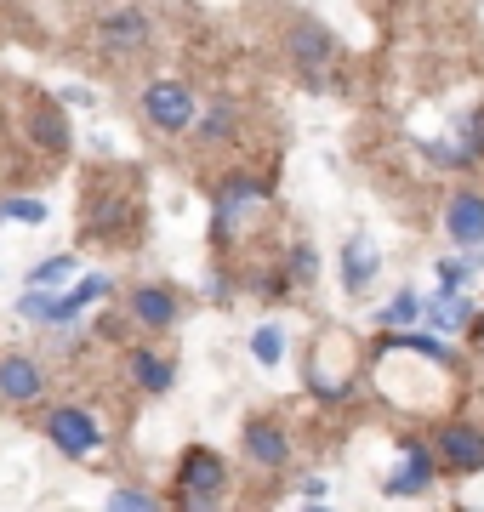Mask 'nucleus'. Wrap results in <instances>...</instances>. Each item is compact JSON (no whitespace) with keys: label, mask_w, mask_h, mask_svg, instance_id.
I'll list each match as a JSON object with an SVG mask.
<instances>
[{"label":"nucleus","mask_w":484,"mask_h":512,"mask_svg":"<svg viewBox=\"0 0 484 512\" xmlns=\"http://www.w3.org/2000/svg\"><path fill=\"white\" fill-rule=\"evenodd\" d=\"M456 370H462V353L450 348V342H439V336H388L382 353L371 359V376L382 387V399H393L399 410H416V416L439 410V399L422 393V382L445 387Z\"/></svg>","instance_id":"1"},{"label":"nucleus","mask_w":484,"mask_h":512,"mask_svg":"<svg viewBox=\"0 0 484 512\" xmlns=\"http://www.w3.org/2000/svg\"><path fill=\"white\" fill-rule=\"evenodd\" d=\"M302 382L319 404H342L359 387V348L348 325H325L308 348V365H302Z\"/></svg>","instance_id":"2"},{"label":"nucleus","mask_w":484,"mask_h":512,"mask_svg":"<svg viewBox=\"0 0 484 512\" xmlns=\"http://www.w3.org/2000/svg\"><path fill=\"white\" fill-rule=\"evenodd\" d=\"M262 205H268V183H262L257 171H228L223 183L211 188V245L217 251L240 245L257 228Z\"/></svg>","instance_id":"3"},{"label":"nucleus","mask_w":484,"mask_h":512,"mask_svg":"<svg viewBox=\"0 0 484 512\" xmlns=\"http://www.w3.org/2000/svg\"><path fill=\"white\" fill-rule=\"evenodd\" d=\"M223 484H228L223 456H217V450H205V444H194V450H183V461H177L171 507H177V512H217V495H223Z\"/></svg>","instance_id":"4"},{"label":"nucleus","mask_w":484,"mask_h":512,"mask_svg":"<svg viewBox=\"0 0 484 512\" xmlns=\"http://www.w3.org/2000/svg\"><path fill=\"white\" fill-rule=\"evenodd\" d=\"M92 40L109 57H137V52H149L154 23H149V12H143L137 0H114V6H103V12H97Z\"/></svg>","instance_id":"5"},{"label":"nucleus","mask_w":484,"mask_h":512,"mask_svg":"<svg viewBox=\"0 0 484 512\" xmlns=\"http://www.w3.org/2000/svg\"><path fill=\"white\" fill-rule=\"evenodd\" d=\"M137 109H143L149 131H160V137H177V131L194 126V92H188L183 80H166V74L137 92Z\"/></svg>","instance_id":"6"},{"label":"nucleus","mask_w":484,"mask_h":512,"mask_svg":"<svg viewBox=\"0 0 484 512\" xmlns=\"http://www.w3.org/2000/svg\"><path fill=\"white\" fill-rule=\"evenodd\" d=\"M40 427H46V439L63 456H97V444H103V427H97V416L86 404H52Z\"/></svg>","instance_id":"7"},{"label":"nucleus","mask_w":484,"mask_h":512,"mask_svg":"<svg viewBox=\"0 0 484 512\" xmlns=\"http://www.w3.org/2000/svg\"><path fill=\"white\" fill-rule=\"evenodd\" d=\"M439 478V456H433V439H399L393 444V467H388V495H422Z\"/></svg>","instance_id":"8"},{"label":"nucleus","mask_w":484,"mask_h":512,"mask_svg":"<svg viewBox=\"0 0 484 512\" xmlns=\"http://www.w3.org/2000/svg\"><path fill=\"white\" fill-rule=\"evenodd\" d=\"M433 456H439V467H450V473H484V427H473V421H439L433 427Z\"/></svg>","instance_id":"9"},{"label":"nucleus","mask_w":484,"mask_h":512,"mask_svg":"<svg viewBox=\"0 0 484 512\" xmlns=\"http://www.w3.org/2000/svg\"><path fill=\"white\" fill-rule=\"evenodd\" d=\"M382 274V245H376L371 228H354V234L342 239V291L348 296H365Z\"/></svg>","instance_id":"10"},{"label":"nucleus","mask_w":484,"mask_h":512,"mask_svg":"<svg viewBox=\"0 0 484 512\" xmlns=\"http://www.w3.org/2000/svg\"><path fill=\"white\" fill-rule=\"evenodd\" d=\"M0 399L18 404V410L46 399V365L35 353H0Z\"/></svg>","instance_id":"11"},{"label":"nucleus","mask_w":484,"mask_h":512,"mask_svg":"<svg viewBox=\"0 0 484 512\" xmlns=\"http://www.w3.org/2000/svg\"><path fill=\"white\" fill-rule=\"evenodd\" d=\"M240 444H245V461H251V467H262V473H280V467H291V439H285L280 421H268V416L245 421Z\"/></svg>","instance_id":"12"},{"label":"nucleus","mask_w":484,"mask_h":512,"mask_svg":"<svg viewBox=\"0 0 484 512\" xmlns=\"http://www.w3.org/2000/svg\"><path fill=\"white\" fill-rule=\"evenodd\" d=\"M445 234L462 245V251H479L484 245V194L479 188H456L445 200Z\"/></svg>","instance_id":"13"},{"label":"nucleus","mask_w":484,"mask_h":512,"mask_svg":"<svg viewBox=\"0 0 484 512\" xmlns=\"http://www.w3.org/2000/svg\"><path fill=\"white\" fill-rule=\"evenodd\" d=\"M126 313H131V325H143V330H171L183 308H177V291L171 285H137Z\"/></svg>","instance_id":"14"},{"label":"nucleus","mask_w":484,"mask_h":512,"mask_svg":"<svg viewBox=\"0 0 484 512\" xmlns=\"http://www.w3.org/2000/svg\"><path fill=\"white\" fill-rule=\"evenodd\" d=\"M291 57H297V69L319 86V80H325V69L336 63V40L325 35L319 23H297V29H291Z\"/></svg>","instance_id":"15"},{"label":"nucleus","mask_w":484,"mask_h":512,"mask_svg":"<svg viewBox=\"0 0 484 512\" xmlns=\"http://www.w3.org/2000/svg\"><path fill=\"white\" fill-rule=\"evenodd\" d=\"M126 376L143 393H154V399H166L171 387H177V365H171L166 353H154V348H131L126 353Z\"/></svg>","instance_id":"16"},{"label":"nucleus","mask_w":484,"mask_h":512,"mask_svg":"<svg viewBox=\"0 0 484 512\" xmlns=\"http://www.w3.org/2000/svg\"><path fill=\"white\" fill-rule=\"evenodd\" d=\"M109 291H114V279H109V274H86V279L75 285V291H63V296L52 302V319H46V325H52V330L80 325V313L92 308L97 296H109Z\"/></svg>","instance_id":"17"},{"label":"nucleus","mask_w":484,"mask_h":512,"mask_svg":"<svg viewBox=\"0 0 484 512\" xmlns=\"http://www.w3.org/2000/svg\"><path fill=\"white\" fill-rule=\"evenodd\" d=\"M422 319H428L439 336H456V330H462L467 319H479V313H473L467 291H433V296H422Z\"/></svg>","instance_id":"18"},{"label":"nucleus","mask_w":484,"mask_h":512,"mask_svg":"<svg viewBox=\"0 0 484 512\" xmlns=\"http://www.w3.org/2000/svg\"><path fill=\"white\" fill-rule=\"evenodd\" d=\"M29 137H35V148H46V154H63V148H69V114L57 109V103H46V97H35V103H29Z\"/></svg>","instance_id":"19"},{"label":"nucleus","mask_w":484,"mask_h":512,"mask_svg":"<svg viewBox=\"0 0 484 512\" xmlns=\"http://www.w3.org/2000/svg\"><path fill=\"white\" fill-rule=\"evenodd\" d=\"M75 274H80L75 251H57V256H40L35 268H29V285H35V291H63Z\"/></svg>","instance_id":"20"},{"label":"nucleus","mask_w":484,"mask_h":512,"mask_svg":"<svg viewBox=\"0 0 484 512\" xmlns=\"http://www.w3.org/2000/svg\"><path fill=\"white\" fill-rule=\"evenodd\" d=\"M194 131H200V143H228L234 137V97H217L205 120H194Z\"/></svg>","instance_id":"21"},{"label":"nucleus","mask_w":484,"mask_h":512,"mask_svg":"<svg viewBox=\"0 0 484 512\" xmlns=\"http://www.w3.org/2000/svg\"><path fill=\"white\" fill-rule=\"evenodd\" d=\"M376 319H382V330H410L416 319H422V296L416 291H393V302L376 313Z\"/></svg>","instance_id":"22"},{"label":"nucleus","mask_w":484,"mask_h":512,"mask_svg":"<svg viewBox=\"0 0 484 512\" xmlns=\"http://www.w3.org/2000/svg\"><path fill=\"white\" fill-rule=\"evenodd\" d=\"M251 359H257L262 370H274L285 359V330L280 325H257L251 330Z\"/></svg>","instance_id":"23"},{"label":"nucleus","mask_w":484,"mask_h":512,"mask_svg":"<svg viewBox=\"0 0 484 512\" xmlns=\"http://www.w3.org/2000/svg\"><path fill=\"white\" fill-rule=\"evenodd\" d=\"M0 222L40 228V222H46V200H35V194H12V200H0Z\"/></svg>","instance_id":"24"},{"label":"nucleus","mask_w":484,"mask_h":512,"mask_svg":"<svg viewBox=\"0 0 484 512\" xmlns=\"http://www.w3.org/2000/svg\"><path fill=\"white\" fill-rule=\"evenodd\" d=\"M52 302H57V291H35V285H23L18 319H29V325H46V319H52Z\"/></svg>","instance_id":"25"},{"label":"nucleus","mask_w":484,"mask_h":512,"mask_svg":"<svg viewBox=\"0 0 484 512\" xmlns=\"http://www.w3.org/2000/svg\"><path fill=\"white\" fill-rule=\"evenodd\" d=\"M285 274H291V285H302V291H308V285H314V274H319V251H314V245H297V251H291V262H285Z\"/></svg>","instance_id":"26"},{"label":"nucleus","mask_w":484,"mask_h":512,"mask_svg":"<svg viewBox=\"0 0 484 512\" xmlns=\"http://www.w3.org/2000/svg\"><path fill=\"white\" fill-rule=\"evenodd\" d=\"M103 512H160V501H154V495H143V490H114Z\"/></svg>","instance_id":"27"},{"label":"nucleus","mask_w":484,"mask_h":512,"mask_svg":"<svg viewBox=\"0 0 484 512\" xmlns=\"http://www.w3.org/2000/svg\"><path fill=\"white\" fill-rule=\"evenodd\" d=\"M462 148H467V160H484V109H473L462 120Z\"/></svg>","instance_id":"28"},{"label":"nucleus","mask_w":484,"mask_h":512,"mask_svg":"<svg viewBox=\"0 0 484 512\" xmlns=\"http://www.w3.org/2000/svg\"><path fill=\"white\" fill-rule=\"evenodd\" d=\"M433 274H439V291H467V279H473V268H467V262H456V256H450V262H439Z\"/></svg>","instance_id":"29"},{"label":"nucleus","mask_w":484,"mask_h":512,"mask_svg":"<svg viewBox=\"0 0 484 512\" xmlns=\"http://www.w3.org/2000/svg\"><path fill=\"white\" fill-rule=\"evenodd\" d=\"M205 296H217V302H228V296H234V285H228L223 274H211V279H205Z\"/></svg>","instance_id":"30"},{"label":"nucleus","mask_w":484,"mask_h":512,"mask_svg":"<svg viewBox=\"0 0 484 512\" xmlns=\"http://www.w3.org/2000/svg\"><path fill=\"white\" fill-rule=\"evenodd\" d=\"M302 512H331V507H319V501H308V507H302Z\"/></svg>","instance_id":"31"}]
</instances>
